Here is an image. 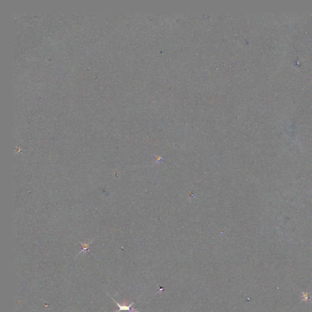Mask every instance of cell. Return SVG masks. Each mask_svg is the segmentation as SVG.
<instances>
[{
    "label": "cell",
    "mask_w": 312,
    "mask_h": 312,
    "mask_svg": "<svg viewBox=\"0 0 312 312\" xmlns=\"http://www.w3.org/2000/svg\"><path fill=\"white\" fill-rule=\"evenodd\" d=\"M111 299H112V300L115 302V304H116L118 306V307L120 308L119 310H115L114 311L119 312V311H122V310H126V311H127H127H132V312H140V311H139L136 310L134 308H132V309H130V307H131L133 304H134V302H132V304H130L129 305L127 306V305H126V301H124V304H123V305H120V304H119L117 301H115L112 297H111Z\"/></svg>",
    "instance_id": "cell-1"
},
{
    "label": "cell",
    "mask_w": 312,
    "mask_h": 312,
    "mask_svg": "<svg viewBox=\"0 0 312 312\" xmlns=\"http://www.w3.org/2000/svg\"><path fill=\"white\" fill-rule=\"evenodd\" d=\"M82 245L84 246V248H83V249L79 253H80L82 252H85V251L88 249V245H89V244H85H85H82Z\"/></svg>",
    "instance_id": "cell-2"
},
{
    "label": "cell",
    "mask_w": 312,
    "mask_h": 312,
    "mask_svg": "<svg viewBox=\"0 0 312 312\" xmlns=\"http://www.w3.org/2000/svg\"><path fill=\"white\" fill-rule=\"evenodd\" d=\"M310 298V297L308 296V294L307 293L306 294H304V296H303V299H305L306 301H307L308 299Z\"/></svg>",
    "instance_id": "cell-3"
},
{
    "label": "cell",
    "mask_w": 312,
    "mask_h": 312,
    "mask_svg": "<svg viewBox=\"0 0 312 312\" xmlns=\"http://www.w3.org/2000/svg\"><path fill=\"white\" fill-rule=\"evenodd\" d=\"M127 312H132V311H128Z\"/></svg>",
    "instance_id": "cell-4"
}]
</instances>
